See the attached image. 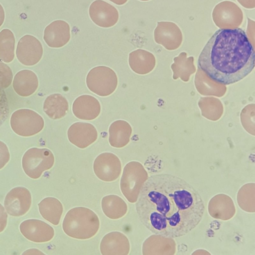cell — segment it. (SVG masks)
Segmentation results:
<instances>
[{"label": "cell", "instance_id": "ba28073f", "mask_svg": "<svg viewBox=\"0 0 255 255\" xmlns=\"http://www.w3.org/2000/svg\"><path fill=\"white\" fill-rule=\"evenodd\" d=\"M95 174L100 180L106 182L116 180L120 175L122 164L115 154L104 152L99 155L93 164Z\"/></svg>", "mask_w": 255, "mask_h": 255}, {"label": "cell", "instance_id": "83f0119b", "mask_svg": "<svg viewBox=\"0 0 255 255\" xmlns=\"http://www.w3.org/2000/svg\"><path fill=\"white\" fill-rule=\"evenodd\" d=\"M110 0L118 5L124 4L128 1V0Z\"/></svg>", "mask_w": 255, "mask_h": 255}, {"label": "cell", "instance_id": "277c9868", "mask_svg": "<svg viewBox=\"0 0 255 255\" xmlns=\"http://www.w3.org/2000/svg\"><path fill=\"white\" fill-rule=\"evenodd\" d=\"M139 163L130 161L125 166L120 181L121 191L127 200L135 203L140 189L147 179Z\"/></svg>", "mask_w": 255, "mask_h": 255}, {"label": "cell", "instance_id": "6da1fadb", "mask_svg": "<svg viewBox=\"0 0 255 255\" xmlns=\"http://www.w3.org/2000/svg\"><path fill=\"white\" fill-rule=\"evenodd\" d=\"M135 202L142 224L154 235L165 238L190 233L199 224L205 211L204 200L193 186L167 173L147 177Z\"/></svg>", "mask_w": 255, "mask_h": 255}, {"label": "cell", "instance_id": "44dd1931", "mask_svg": "<svg viewBox=\"0 0 255 255\" xmlns=\"http://www.w3.org/2000/svg\"><path fill=\"white\" fill-rule=\"evenodd\" d=\"M40 213L42 217L54 225L60 222L63 213V206L56 198L47 197L38 204Z\"/></svg>", "mask_w": 255, "mask_h": 255}, {"label": "cell", "instance_id": "603a6c76", "mask_svg": "<svg viewBox=\"0 0 255 255\" xmlns=\"http://www.w3.org/2000/svg\"><path fill=\"white\" fill-rule=\"evenodd\" d=\"M12 72L9 66L0 61V88H8L12 82Z\"/></svg>", "mask_w": 255, "mask_h": 255}, {"label": "cell", "instance_id": "ffe728a7", "mask_svg": "<svg viewBox=\"0 0 255 255\" xmlns=\"http://www.w3.org/2000/svg\"><path fill=\"white\" fill-rule=\"evenodd\" d=\"M104 214L111 219H118L124 216L128 211V206L125 201L116 195L104 197L101 202Z\"/></svg>", "mask_w": 255, "mask_h": 255}, {"label": "cell", "instance_id": "4fadbf2b", "mask_svg": "<svg viewBox=\"0 0 255 255\" xmlns=\"http://www.w3.org/2000/svg\"><path fill=\"white\" fill-rule=\"evenodd\" d=\"M43 38L50 47L64 46L70 39V28L68 23L62 20L53 21L45 28Z\"/></svg>", "mask_w": 255, "mask_h": 255}, {"label": "cell", "instance_id": "cb8c5ba5", "mask_svg": "<svg viewBox=\"0 0 255 255\" xmlns=\"http://www.w3.org/2000/svg\"><path fill=\"white\" fill-rule=\"evenodd\" d=\"M9 114V106L6 94L0 88V127L7 119Z\"/></svg>", "mask_w": 255, "mask_h": 255}, {"label": "cell", "instance_id": "4316f807", "mask_svg": "<svg viewBox=\"0 0 255 255\" xmlns=\"http://www.w3.org/2000/svg\"><path fill=\"white\" fill-rule=\"evenodd\" d=\"M4 17L5 16L4 9L1 5L0 4V27L4 21Z\"/></svg>", "mask_w": 255, "mask_h": 255}, {"label": "cell", "instance_id": "e0dca14e", "mask_svg": "<svg viewBox=\"0 0 255 255\" xmlns=\"http://www.w3.org/2000/svg\"><path fill=\"white\" fill-rule=\"evenodd\" d=\"M12 86L14 91L21 97H28L35 93L38 86L35 73L29 70H22L15 75Z\"/></svg>", "mask_w": 255, "mask_h": 255}, {"label": "cell", "instance_id": "9a60e30c", "mask_svg": "<svg viewBox=\"0 0 255 255\" xmlns=\"http://www.w3.org/2000/svg\"><path fill=\"white\" fill-rule=\"evenodd\" d=\"M20 229L22 234L30 241L43 243L51 240L54 235L53 229L46 223L37 220L23 222Z\"/></svg>", "mask_w": 255, "mask_h": 255}, {"label": "cell", "instance_id": "ac0fdd59", "mask_svg": "<svg viewBox=\"0 0 255 255\" xmlns=\"http://www.w3.org/2000/svg\"><path fill=\"white\" fill-rule=\"evenodd\" d=\"M131 131V127L127 122L124 120L115 121L109 129L110 144L116 148L124 147L130 140Z\"/></svg>", "mask_w": 255, "mask_h": 255}, {"label": "cell", "instance_id": "8fae6325", "mask_svg": "<svg viewBox=\"0 0 255 255\" xmlns=\"http://www.w3.org/2000/svg\"><path fill=\"white\" fill-rule=\"evenodd\" d=\"M31 201L29 191L25 188L18 187L7 194L4 206L7 212L10 215L19 216L27 212L30 208Z\"/></svg>", "mask_w": 255, "mask_h": 255}, {"label": "cell", "instance_id": "3957f363", "mask_svg": "<svg viewBox=\"0 0 255 255\" xmlns=\"http://www.w3.org/2000/svg\"><path fill=\"white\" fill-rule=\"evenodd\" d=\"M100 228L97 214L84 207L73 208L64 217L62 228L68 236L79 240L89 239L94 237Z\"/></svg>", "mask_w": 255, "mask_h": 255}, {"label": "cell", "instance_id": "5bb4252c", "mask_svg": "<svg viewBox=\"0 0 255 255\" xmlns=\"http://www.w3.org/2000/svg\"><path fill=\"white\" fill-rule=\"evenodd\" d=\"M100 249L103 255H127L129 252L130 245L124 234L112 232L103 238Z\"/></svg>", "mask_w": 255, "mask_h": 255}, {"label": "cell", "instance_id": "52a82bcc", "mask_svg": "<svg viewBox=\"0 0 255 255\" xmlns=\"http://www.w3.org/2000/svg\"><path fill=\"white\" fill-rule=\"evenodd\" d=\"M54 163L53 153L46 148H30L22 158L23 170L28 176L34 179L39 178L44 171L50 169Z\"/></svg>", "mask_w": 255, "mask_h": 255}, {"label": "cell", "instance_id": "d4e9b609", "mask_svg": "<svg viewBox=\"0 0 255 255\" xmlns=\"http://www.w3.org/2000/svg\"><path fill=\"white\" fill-rule=\"evenodd\" d=\"M9 158V153L6 144L0 141V169L2 168Z\"/></svg>", "mask_w": 255, "mask_h": 255}, {"label": "cell", "instance_id": "30bf717a", "mask_svg": "<svg viewBox=\"0 0 255 255\" xmlns=\"http://www.w3.org/2000/svg\"><path fill=\"white\" fill-rule=\"evenodd\" d=\"M92 20L97 25L108 28L115 25L119 19V12L112 5L102 0L93 2L89 9Z\"/></svg>", "mask_w": 255, "mask_h": 255}, {"label": "cell", "instance_id": "9c48e42d", "mask_svg": "<svg viewBox=\"0 0 255 255\" xmlns=\"http://www.w3.org/2000/svg\"><path fill=\"white\" fill-rule=\"evenodd\" d=\"M43 48L38 39L30 35H25L19 40L16 50L18 61L25 66H33L41 59Z\"/></svg>", "mask_w": 255, "mask_h": 255}, {"label": "cell", "instance_id": "7c38bea8", "mask_svg": "<svg viewBox=\"0 0 255 255\" xmlns=\"http://www.w3.org/2000/svg\"><path fill=\"white\" fill-rule=\"evenodd\" d=\"M69 140L80 148H85L97 139L98 132L95 127L89 123L78 122L72 124L67 132Z\"/></svg>", "mask_w": 255, "mask_h": 255}, {"label": "cell", "instance_id": "2e32d148", "mask_svg": "<svg viewBox=\"0 0 255 255\" xmlns=\"http://www.w3.org/2000/svg\"><path fill=\"white\" fill-rule=\"evenodd\" d=\"M72 111L76 117L83 120H93L100 114L101 106L94 97L85 95L78 97L72 105Z\"/></svg>", "mask_w": 255, "mask_h": 255}, {"label": "cell", "instance_id": "d6986e66", "mask_svg": "<svg viewBox=\"0 0 255 255\" xmlns=\"http://www.w3.org/2000/svg\"><path fill=\"white\" fill-rule=\"evenodd\" d=\"M68 108L67 100L59 94H53L48 96L43 104L44 112L50 118L54 120L64 117Z\"/></svg>", "mask_w": 255, "mask_h": 255}, {"label": "cell", "instance_id": "484cf974", "mask_svg": "<svg viewBox=\"0 0 255 255\" xmlns=\"http://www.w3.org/2000/svg\"><path fill=\"white\" fill-rule=\"evenodd\" d=\"M7 215L3 207L0 204V232L5 228L6 224Z\"/></svg>", "mask_w": 255, "mask_h": 255}, {"label": "cell", "instance_id": "7a4b0ae2", "mask_svg": "<svg viewBox=\"0 0 255 255\" xmlns=\"http://www.w3.org/2000/svg\"><path fill=\"white\" fill-rule=\"evenodd\" d=\"M198 67L217 83H236L248 75L255 67L254 47L243 29H219L202 49Z\"/></svg>", "mask_w": 255, "mask_h": 255}, {"label": "cell", "instance_id": "7402d4cb", "mask_svg": "<svg viewBox=\"0 0 255 255\" xmlns=\"http://www.w3.org/2000/svg\"><path fill=\"white\" fill-rule=\"evenodd\" d=\"M15 38L8 29L0 32V59L6 63L11 62L14 57Z\"/></svg>", "mask_w": 255, "mask_h": 255}, {"label": "cell", "instance_id": "5b68a950", "mask_svg": "<svg viewBox=\"0 0 255 255\" xmlns=\"http://www.w3.org/2000/svg\"><path fill=\"white\" fill-rule=\"evenodd\" d=\"M88 89L100 96H108L116 89L118 78L116 73L110 68L104 66L92 69L86 77Z\"/></svg>", "mask_w": 255, "mask_h": 255}, {"label": "cell", "instance_id": "8992f818", "mask_svg": "<svg viewBox=\"0 0 255 255\" xmlns=\"http://www.w3.org/2000/svg\"><path fill=\"white\" fill-rule=\"evenodd\" d=\"M10 126L12 130L22 136L34 135L42 130L44 122L35 111L26 109L18 110L12 114Z\"/></svg>", "mask_w": 255, "mask_h": 255}, {"label": "cell", "instance_id": "f1b7e54d", "mask_svg": "<svg viewBox=\"0 0 255 255\" xmlns=\"http://www.w3.org/2000/svg\"><path fill=\"white\" fill-rule=\"evenodd\" d=\"M142 0V1H147V0Z\"/></svg>", "mask_w": 255, "mask_h": 255}]
</instances>
